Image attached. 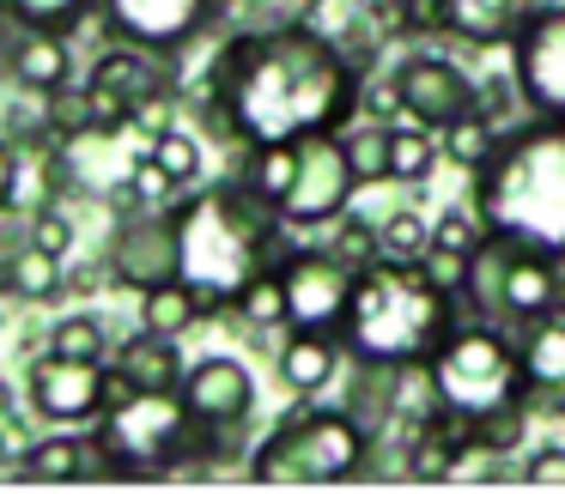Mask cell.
I'll list each match as a JSON object with an SVG mask.
<instances>
[{"mask_svg":"<svg viewBox=\"0 0 565 497\" xmlns=\"http://www.w3.org/2000/svg\"><path fill=\"white\" fill-rule=\"evenodd\" d=\"M426 376H431V395H438V412H456V419H468V424L529 400L523 346H516L499 322L450 327L444 346L426 358Z\"/></svg>","mask_w":565,"mask_h":497,"instance_id":"cell-7","label":"cell"},{"mask_svg":"<svg viewBox=\"0 0 565 497\" xmlns=\"http://www.w3.org/2000/svg\"><path fill=\"white\" fill-rule=\"evenodd\" d=\"M341 225V237H334V255H341L347 267H371L377 261V225H365V218H334Z\"/></svg>","mask_w":565,"mask_h":497,"instance_id":"cell-37","label":"cell"},{"mask_svg":"<svg viewBox=\"0 0 565 497\" xmlns=\"http://www.w3.org/2000/svg\"><path fill=\"white\" fill-rule=\"evenodd\" d=\"M529 12H535V0H444V31L456 43L499 48V43H516Z\"/></svg>","mask_w":565,"mask_h":497,"instance_id":"cell-20","label":"cell"},{"mask_svg":"<svg viewBox=\"0 0 565 497\" xmlns=\"http://www.w3.org/2000/svg\"><path fill=\"white\" fill-rule=\"evenodd\" d=\"M25 230H31V242H38V249H50V255L74 249V218H67L62 206H38V213L25 218Z\"/></svg>","mask_w":565,"mask_h":497,"instance_id":"cell-36","label":"cell"},{"mask_svg":"<svg viewBox=\"0 0 565 497\" xmlns=\"http://www.w3.org/2000/svg\"><path fill=\"white\" fill-rule=\"evenodd\" d=\"M0 327H7V291H0Z\"/></svg>","mask_w":565,"mask_h":497,"instance_id":"cell-41","label":"cell"},{"mask_svg":"<svg viewBox=\"0 0 565 497\" xmlns=\"http://www.w3.org/2000/svg\"><path fill=\"white\" fill-rule=\"evenodd\" d=\"M523 424H529V400H516V407H504V412H492V419H480L475 436H480L487 449H499V455H511V449L523 443Z\"/></svg>","mask_w":565,"mask_h":497,"instance_id":"cell-35","label":"cell"},{"mask_svg":"<svg viewBox=\"0 0 565 497\" xmlns=\"http://www.w3.org/2000/svg\"><path fill=\"white\" fill-rule=\"evenodd\" d=\"M371 431L347 407H292L249 455V479L262 485H341L371 473Z\"/></svg>","mask_w":565,"mask_h":497,"instance_id":"cell-6","label":"cell"},{"mask_svg":"<svg viewBox=\"0 0 565 497\" xmlns=\"http://www.w3.org/2000/svg\"><path fill=\"white\" fill-rule=\"evenodd\" d=\"M359 104V61L310 24L244 31L213 61L201 121L237 145H286L305 133H341Z\"/></svg>","mask_w":565,"mask_h":497,"instance_id":"cell-1","label":"cell"},{"mask_svg":"<svg viewBox=\"0 0 565 497\" xmlns=\"http://www.w3.org/2000/svg\"><path fill=\"white\" fill-rule=\"evenodd\" d=\"M341 334H317V327H292V339H286L280 352H274V364H280V382L292 388V395H322V388L341 376Z\"/></svg>","mask_w":565,"mask_h":497,"instance_id":"cell-21","label":"cell"},{"mask_svg":"<svg viewBox=\"0 0 565 497\" xmlns=\"http://www.w3.org/2000/svg\"><path fill=\"white\" fill-rule=\"evenodd\" d=\"M359 267H347L334 249H286L280 255V285H286V327H317L341 334L347 298H353Z\"/></svg>","mask_w":565,"mask_h":497,"instance_id":"cell-12","label":"cell"},{"mask_svg":"<svg viewBox=\"0 0 565 497\" xmlns=\"http://www.w3.org/2000/svg\"><path fill=\"white\" fill-rule=\"evenodd\" d=\"M347 158H353L359 188H371V182H395L390 176V128H353L347 133Z\"/></svg>","mask_w":565,"mask_h":497,"instance_id":"cell-32","label":"cell"},{"mask_svg":"<svg viewBox=\"0 0 565 497\" xmlns=\"http://www.w3.org/2000/svg\"><path fill=\"white\" fill-rule=\"evenodd\" d=\"M183 407L195 412L207 431H225L232 436L237 424L256 412V376H249V364L244 358H201V364H189V376H183Z\"/></svg>","mask_w":565,"mask_h":497,"instance_id":"cell-17","label":"cell"},{"mask_svg":"<svg viewBox=\"0 0 565 497\" xmlns=\"http://www.w3.org/2000/svg\"><path fill=\"white\" fill-rule=\"evenodd\" d=\"M492 145H499V121H492V109H468V116H456L450 128H444V145L438 152L450 158V164H462V170H480L492 158Z\"/></svg>","mask_w":565,"mask_h":497,"instance_id":"cell-26","label":"cell"},{"mask_svg":"<svg viewBox=\"0 0 565 497\" xmlns=\"http://www.w3.org/2000/svg\"><path fill=\"white\" fill-rule=\"evenodd\" d=\"M462 310H475L480 322L499 327H529L541 315L565 310V267L559 255H541L516 237H487L468 255V279H462Z\"/></svg>","mask_w":565,"mask_h":497,"instance_id":"cell-8","label":"cell"},{"mask_svg":"<svg viewBox=\"0 0 565 497\" xmlns=\"http://www.w3.org/2000/svg\"><path fill=\"white\" fill-rule=\"evenodd\" d=\"M431 164H438L431 128H419V121H407V128H390V176H395V182H426Z\"/></svg>","mask_w":565,"mask_h":497,"instance_id":"cell-30","label":"cell"},{"mask_svg":"<svg viewBox=\"0 0 565 497\" xmlns=\"http://www.w3.org/2000/svg\"><path fill=\"white\" fill-rule=\"evenodd\" d=\"M516 91L529 109L565 121V7H535L511 43Z\"/></svg>","mask_w":565,"mask_h":497,"instance_id":"cell-14","label":"cell"},{"mask_svg":"<svg viewBox=\"0 0 565 497\" xmlns=\"http://www.w3.org/2000/svg\"><path fill=\"white\" fill-rule=\"evenodd\" d=\"M516 346H523V370H529V400L547 395V388H565V315L529 322Z\"/></svg>","mask_w":565,"mask_h":497,"instance_id":"cell-24","label":"cell"},{"mask_svg":"<svg viewBox=\"0 0 565 497\" xmlns=\"http://www.w3.org/2000/svg\"><path fill=\"white\" fill-rule=\"evenodd\" d=\"M110 370H122L135 388H183L189 364H183V352H177L171 334L140 327V334H128L122 346L110 352Z\"/></svg>","mask_w":565,"mask_h":497,"instance_id":"cell-22","label":"cell"},{"mask_svg":"<svg viewBox=\"0 0 565 497\" xmlns=\"http://www.w3.org/2000/svg\"><path fill=\"white\" fill-rule=\"evenodd\" d=\"M92 431L116 479H189V473H207L225 449V431H207L183 407V388H128L98 412Z\"/></svg>","mask_w":565,"mask_h":497,"instance_id":"cell-5","label":"cell"},{"mask_svg":"<svg viewBox=\"0 0 565 497\" xmlns=\"http://www.w3.org/2000/svg\"><path fill=\"white\" fill-rule=\"evenodd\" d=\"M67 255H50L38 242H19L13 255H0V291L19 303H50L55 291L67 285Z\"/></svg>","mask_w":565,"mask_h":497,"instance_id":"cell-23","label":"cell"},{"mask_svg":"<svg viewBox=\"0 0 565 497\" xmlns=\"http://www.w3.org/2000/svg\"><path fill=\"white\" fill-rule=\"evenodd\" d=\"M25 407L31 419L50 424H98V412L110 407V358H62V352H43L25 364Z\"/></svg>","mask_w":565,"mask_h":497,"instance_id":"cell-10","label":"cell"},{"mask_svg":"<svg viewBox=\"0 0 565 497\" xmlns=\"http://www.w3.org/2000/svg\"><path fill=\"white\" fill-rule=\"evenodd\" d=\"M390 97H395V109H407V121H419V128H431V133H444L456 116H468V109L480 104L475 79L444 55H407L402 67L390 73Z\"/></svg>","mask_w":565,"mask_h":497,"instance_id":"cell-16","label":"cell"},{"mask_svg":"<svg viewBox=\"0 0 565 497\" xmlns=\"http://www.w3.org/2000/svg\"><path fill=\"white\" fill-rule=\"evenodd\" d=\"M195 322H201V298L189 291V279H164V285L140 291V327L183 339Z\"/></svg>","mask_w":565,"mask_h":497,"instance_id":"cell-25","label":"cell"},{"mask_svg":"<svg viewBox=\"0 0 565 497\" xmlns=\"http://www.w3.org/2000/svg\"><path fill=\"white\" fill-rule=\"evenodd\" d=\"M402 24L414 36H450L444 31V0H402Z\"/></svg>","mask_w":565,"mask_h":497,"instance_id":"cell-38","label":"cell"},{"mask_svg":"<svg viewBox=\"0 0 565 497\" xmlns=\"http://www.w3.org/2000/svg\"><path fill=\"white\" fill-rule=\"evenodd\" d=\"M19 201V145L0 133V213Z\"/></svg>","mask_w":565,"mask_h":497,"instance_id":"cell-39","label":"cell"},{"mask_svg":"<svg viewBox=\"0 0 565 497\" xmlns=\"http://www.w3.org/2000/svg\"><path fill=\"white\" fill-rule=\"evenodd\" d=\"M7 73L25 97H50L74 85V48L62 31H13L7 43Z\"/></svg>","mask_w":565,"mask_h":497,"instance_id":"cell-19","label":"cell"},{"mask_svg":"<svg viewBox=\"0 0 565 497\" xmlns=\"http://www.w3.org/2000/svg\"><path fill=\"white\" fill-rule=\"evenodd\" d=\"M431 249V225L414 206H395L377 218V261H419Z\"/></svg>","mask_w":565,"mask_h":497,"instance_id":"cell-28","label":"cell"},{"mask_svg":"<svg viewBox=\"0 0 565 497\" xmlns=\"http://www.w3.org/2000/svg\"><path fill=\"white\" fill-rule=\"evenodd\" d=\"M177 213V249H183V279L201 298V315H225L237 291L286 255V218L268 206L244 176L213 182L189 194Z\"/></svg>","mask_w":565,"mask_h":497,"instance_id":"cell-2","label":"cell"},{"mask_svg":"<svg viewBox=\"0 0 565 497\" xmlns=\"http://www.w3.org/2000/svg\"><path fill=\"white\" fill-rule=\"evenodd\" d=\"M523 473L535 485H565V449H541V455H529Z\"/></svg>","mask_w":565,"mask_h":497,"instance_id":"cell-40","label":"cell"},{"mask_svg":"<svg viewBox=\"0 0 565 497\" xmlns=\"http://www.w3.org/2000/svg\"><path fill=\"white\" fill-rule=\"evenodd\" d=\"M92 12H98V0H7V19H13L19 31H62V36H74Z\"/></svg>","mask_w":565,"mask_h":497,"instance_id":"cell-27","label":"cell"},{"mask_svg":"<svg viewBox=\"0 0 565 497\" xmlns=\"http://www.w3.org/2000/svg\"><path fill=\"white\" fill-rule=\"evenodd\" d=\"M116 285L128 291H152L164 279H183V249H177V213L171 206H135L116 218L110 249H104Z\"/></svg>","mask_w":565,"mask_h":497,"instance_id":"cell-11","label":"cell"},{"mask_svg":"<svg viewBox=\"0 0 565 497\" xmlns=\"http://www.w3.org/2000/svg\"><path fill=\"white\" fill-rule=\"evenodd\" d=\"M171 194H177V182L164 176V164L152 158V145H147V158H140L135 176H128V206H171Z\"/></svg>","mask_w":565,"mask_h":497,"instance_id":"cell-34","label":"cell"},{"mask_svg":"<svg viewBox=\"0 0 565 497\" xmlns=\"http://www.w3.org/2000/svg\"><path fill=\"white\" fill-rule=\"evenodd\" d=\"M353 188H359V176H353V158H347V133H305L292 182L280 194V218L292 230L334 225L347 213V201H353Z\"/></svg>","mask_w":565,"mask_h":497,"instance_id":"cell-9","label":"cell"},{"mask_svg":"<svg viewBox=\"0 0 565 497\" xmlns=\"http://www.w3.org/2000/svg\"><path fill=\"white\" fill-rule=\"evenodd\" d=\"M456 303L462 298L431 285L419 261H371L347 298L341 346L353 364H426L456 327Z\"/></svg>","mask_w":565,"mask_h":497,"instance_id":"cell-4","label":"cell"},{"mask_svg":"<svg viewBox=\"0 0 565 497\" xmlns=\"http://www.w3.org/2000/svg\"><path fill=\"white\" fill-rule=\"evenodd\" d=\"M475 213L487 230L541 255H565V121L541 116L492 145L475 170Z\"/></svg>","mask_w":565,"mask_h":497,"instance_id":"cell-3","label":"cell"},{"mask_svg":"<svg viewBox=\"0 0 565 497\" xmlns=\"http://www.w3.org/2000/svg\"><path fill=\"white\" fill-rule=\"evenodd\" d=\"M232 310L244 315V322L256 327V334H262V327H280V322H286V285H280V261H274V267H262V273L249 279L244 291H237V303H232Z\"/></svg>","mask_w":565,"mask_h":497,"instance_id":"cell-29","label":"cell"},{"mask_svg":"<svg viewBox=\"0 0 565 497\" xmlns=\"http://www.w3.org/2000/svg\"><path fill=\"white\" fill-rule=\"evenodd\" d=\"M152 158L164 164V176H171L177 188H189V182L201 176V140L189 128H164L159 140H152Z\"/></svg>","mask_w":565,"mask_h":497,"instance_id":"cell-33","label":"cell"},{"mask_svg":"<svg viewBox=\"0 0 565 497\" xmlns=\"http://www.w3.org/2000/svg\"><path fill=\"white\" fill-rule=\"evenodd\" d=\"M152 97H171V73L159 67V55L140 43H116L92 61L86 73V104H92V121H135L140 104Z\"/></svg>","mask_w":565,"mask_h":497,"instance_id":"cell-13","label":"cell"},{"mask_svg":"<svg viewBox=\"0 0 565 497\" xmlns=\"http://www.w3.org/2000/svg\"><path fill=\"white\" fill-rule=\"evenodd\" d=\"M25 479H43V485H74V479H116L110 455H104L98 431H79V424H62L55 436H38L19 461Z\"/></svg>","mask_w":565,"mask_h":497,"instance_id":"cell-18","label":"cell"},{"mask_svg":"<svg viewBox=\"0 0 565 497\" xmlns=\"http://www.w3.org/2000/svg\"><path fill=\"white\" fill-rule=\"evenodd\" d=\"M220 0H98V19L116 43H140L152 55H177L213 24Z\"/></svg>","mask_w":565,"mask_h":497,"instance_id":"cell-15","label":"cell"},{"mask_svg":"<svg viewBox=\"0 0 565 497\" xmlns=\"http://www.w3.org/2000/svg\"><path fill=\"white\" fill-rule=\"evenodd\" d=\"M50 352H62V358H92V364H104V358H110V334H104L98 315H62V322L50 327Z\"/></svg>","mask_w":565,"mask_h":497,"instance_id":"cell-31","label":"cell"}]
</instances>
